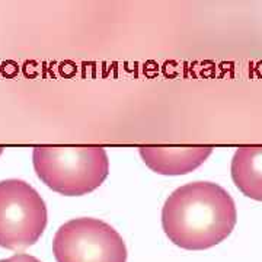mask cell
Listing matches in <instances>:
<instances>
[{
  "label": "cell",
  "instance_id": "3957f363",
  "mask_svg": "<svg viewBox=\"0 0 262 262\" xmlns=\"http://www.w3.org/2000/svg\"><path fill=\"white\" fill-rule=\"evenodd\" d=\"M47 227V207L20 179L0 181V246L10 251L35 245Z\"/></svg>",
  "mask_w": 262,
  "mask_h": 262
},
{
  "label": "cell",
  "instance_id": "8992f818",
  "mask_svg": "<svg viewBox=\"0 0 262 262\" xmlns=\"http://www.w3.org/2000/svg\"><path fill=\"white\" fill-rule=\"evenodd\" d=\"M230 172L234 185L244 195L262 201V146L236 150Z\"/></svg>",
  "mask_w": 262,
  "mask_h": 262
},
{
  "label": "cell",
  "instance_id": "277c9868",
  "mask_svg": "<svg viewBox=\"0 0 262 262\" xmlns=\"http://www.w3.org/2000/svg\"><path fill=\"white\" fill-rule=\"evenodd\" d=\"M57 262H127V248L113 226L79 217L58 227L53 241Z\"/></svg>",
  "mask_w": 262,
  "mask_h": 262
},
{
  "label": "cell",
  "instance_id": "6da1fadb",
  "mask_svg": "<svg viewBox=\"0 0 262 262\" xmlns=\"http://www.w3.org/2000/svg\"><path fill=\"white\" fill-rule=\"evenodd\" d=\"M237 222L230 194L213 182H191L175 189L162 208V227L182 249L204 251L222 244Z\"/></svg>",
  "mask_w": 262,
  "mask_h": 262
},
{
  "label": "cell",
  "instance_id": "5b68a950",
  "mask_svg": "<svg viewBox=\"0 0 262 262\" xmlns=\"http://www.w3.org/2000/svg\"><path fill=\"white\" fill-rule=\"evenodd\" d=\"M141 159L153 172L178 177L201 166L213 153L211 147H140Z\"/></svg>",
  "mask_w": 262,
  "mask_h": 262
},
{
  "label": "cell",
  "instance_id": "ba28073f",
  "mask_svg": "<svg viewBox=\"0 0 262 262\" xmlns=\"http://www.w3.org/2000/svg\"><path fill=\"white\" fill-rule=\"evenodd\" d=\"M2 153H3V147H0V155H2Z\"/></svg>",
  "mask_w": 262,
  "mask_h": 262
},
{
  "label": "cell",
  "instance_id": "7a4b0ae2",
  "mask_svg": "<svg viewBox=\"0 0 262 262\" xmlns=\"http://www.w3.org/2000/svg\"><path fill=\"white\" fill-rule=\"evenodd\" d=\"M32 163L38 178L67 196L92 192L110 172L108 155L102 147H35Z\"/></svg>",
  "mask_w": 262,
  "mask_h": 262
},
{
  "label": "cell",
  "instance_id": "52a82bcc",
  "mask_svg": "<svg viewBox=\"0 0 262 262\" xmlns=\"http://www.w3.org/2000/svg\"><path fill=\"white\" fill-rule=\"evenodd\" d=\"M0 262H41L38 258L28 255V253H16L6 259H0Z\"/></svg>",
  "mask_w": 262,
  "mask_h": 262
}]
</instances>
